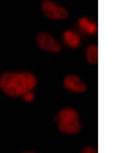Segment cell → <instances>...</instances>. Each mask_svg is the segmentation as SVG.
Here are the masks:
<instances>
[{"label": "cell", "mask_w": 139, "mask_h": 153, "mask_svg": "<svg viewBox=\"0 0 139 153\" xmlns=\"http://www.w3.org/2000/svg\"><path fill=\"white\" fill-rule=\"evenodd\" d=\"M37 84L35 75L30 72H6L0 78V88L7 95L18 97L33 89Z\"/></svg>", "instance_id": "cell-1"}, {"label": "cell", "mask_w": 139, "mask_h": 153, "mask_svg": "<svg viewBox=\"0 0 139 153\" xmlns=\"http://www.w3.org/2000/svg\"><path fill=\"white\" fill-rule=\"evenodd\" d=\"M58 127L62 132L67 134H79L81 125L79 122L77 112L73 108H63L58 113Z\"/></svg>", "instance_id": "cell-2"}, {"label": "cell", "mask_w": 139, "mask_h": 153, "mask_svg": "<svg viewBox=\"0 0 139 153\" xmlns=\"http://www.w3.org/2000/svg\"><path fill=\"white\" fill-rule=\"evenodd\" d=\"M41 10L46 18L54 20H62L68 17V12L66 9L50 0H45L42 3Z\"/></svg>", "instance_id": "cell-3"}, {"label": "cell", "mask_w": 139, "mask_h": 153, "mask_svg": "<svg viewBox=\"0 0 139 153\" xmlns=\"http://www.w3.org/2000/svg\"><path fill=\"white\" fill-rule=\"evenodd\" d=\"M36 43L39 47L47 52L58 53L61 47L54 36L46 33H40L36 36Z\"/></svg>", "instance_id": "cell-4"}, {"label": "cell", "mask_w": 139, "mask_h": 153, "mask_svg": "<svg viewBox=\"0 0 139 153\" xmlns=\"http://www.w3.org/2000/svg\"><path fill=\"white\" fill-rule=\"evenodd\" d=\"M63 86L66 89L74 93H83L87 91V85L77 75L71 74L63 80Z\"/></svg>", "instance_id": "cell-5"}, {"label": "cell", "mask_w": 139, "mask_h": 153, "mask_svg": "<svg viewBox=\"0 0 139 153\" xmlns=\"http://www.w3.org/2000/svg\"><path fill=\"white\" fill-rule=\"evenodd\" d=\"M78 25L81 30H83L87 33L91 34V35L95 34L97 31V27L96 25L91 22L89 19H87L85 17H81L79 19Z\"/></svg>", "instance_id": "cell-6"}, {"label": "cell", "mask_w": 139, "mask_h": 153, "mask_svg": "<svg viewBox=\"0 0 139 153\" xmlns=\"http://www.w3.org/2000/svg\"><path fill=\"white\" fill-rule=\"evenodd\" d=\"M86 58L91 64H97L98 62V48L95 45H90L86 50Z\"/></svg>", "instance_id": "cell-7"}, {"label": "cell", "mask_w": 139, "mask_h": 153, "mask_svg": "<svg viewBox=\"0 0 139 153\" xmlns=\"http://www.w3.org/2000/svg\"><path fill=\"white\" fill-rule=\"evenodd\" d=\"M63 38L66 43L72 48H77L80 45V38L77 34L72 31H66L63 34Z\"/></svg>", "instance_id": "cell-8"}, {"label": "cell", "mask_w": 139, "mask_h": 153, "mask_svg": "<svg viewBox=\"0 0 139 153\" xmlns=\"http://www.w3.org/2000/svg\"><path fill=\"white\" fill-rule=\"evenodd\" d=\"M23 98H24V101H26V102H31V101H33L34 99L33 93H32L31 91L26 92V94H23Z\"/></svg>", "instance_id": "cell-9"}, {"label": "cell", "mask_w": 139, "mask_h": 153, "mask_svg": "<svg viewBox=\"0 0 139 153\" xmlns=\"http://www.w3.org/2000/svg\"><path fill=\"white\" fill-rule=\"evenodd\" d=\"M82 152H84V153H97V150L95 149L94 148L92 147V146H88V147L84 148V149L82 150Z\"/></svg>", "instance_id": "cell-10"}]
</instances>
